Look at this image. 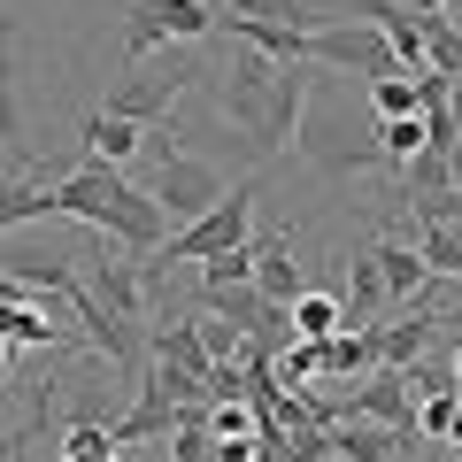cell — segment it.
Here are the masks:
<instances>
[{
	"instance_id": "6da1fadb",
	"label": "cell",
	"mask_w": 462,
	"mask_h": 462,
	"mask_svg": "<svg viewBox=\"0 0 462 462\" xmlns=\"http://www.w3.org/2000/svg\"><path fill=\"white\" fill-rule=\"evenodd\" d=\"M208 93H216V116L247 139L254 162L285 154L300 139V108H309V69H285L254 47H231L224 39V62L208 69Z\"/></svg>"
},
{
	"instance_id": "9c48e42d",
	"label": "cell",
	"mask_w": 462,
	"mask_h": 462,
	"mask_svg": "<svg viewBox=\"0 0 462 462\" xmlns=\"http://www.w3.org/2000/svg\"><path fill=\"white\" fill-rule=\"evenodd\" d=\"M431 331H439V300H409L401 316L370 324V346H378V370H409V363H424Z\"/></svg>"
},
{
	"instance_id": "cb8c5ba5",
	"label": "cell",
	"mask_w": 462,
	"mask_h": 462,
	"mask_svg": "<svg viewBox=\"0 0 462 462\" xmlns=\"http://www.w3.org/2000/svg\"><path fill=\"white\" fill-rule=\"evenodd\" d=\"M447 378H455V393H462V346H455V355H447Z\"/></svg>"
},
{
	"instance_id": "ffe728a7",
	"label": "cell",
	"mask_w": 462,
	"mask_h": 462,
	"mask_svg": "<svg viewBox=\"0 0 462 462\" xmlns=\"http://www.w3.org/2000/svg\"><path fill=\"white\" fill-rule=\"evenodd\" d=\"M370 108H378V124H401V116H424V100H416V78H409V69L378 78V85H370Z\"/></svg>"
},
{
	"instance_id": "ba28073f",
	"label": "cell",
	"mask_w": 462,
	"mask_h": 462,
	"mask_svg": "<svg viewBox=\"0 0 462 462\" xmlns=\"http://www.w3.org/2000/svg\"><path fill=\"white\" fill-rule=\"evenodd\" d=\"M324 62V69H346V78H363V85H378V78H393V47H385V32L378 23H324V32L309 39V69Z\"/></svg>"
},
{
	"instance_id": "2e32d148",
	"label": "cell",
	"mask_w": 462,
	"mask_h": 462,
	"mask_svg": "<svg viewBox=\"0 0 462 462\" xmlns=\"http://www.w3.org/2000/svg\"><path fill=\"white\" fill-rule=\"evenodd\" d=\"M0 339L8 346H69V331L39 300H0Z\"/></svg>"
},
{
	"instance_id": "5b68a950",
	"label": "cell",
	"mask_w": 462,
	"mask_h": 462,
	"mask_svg": "<svg viewBox=\"0 0 462 462\" xmlns=\"http://www.w3.org/2000/svg\"><path fill=\"white\" fill-rule=\"evenodd\" d=\"M247 231H254V185H231L224 200H216L200 224H185V231H170L162 247L147 254L154 270H170V263H216V254H231V247H247Z\"/></svg>"
},
{
	"instance_id": "603a6c76",
	"label": "cell",
	"mask_w": 462,
	"mask_h": 462,
	"mask_svg": "<svg viewBox=\"0 0 462 462\" xmlns=\"http://www.w3.org/2000/svg\"><path fill=\"white\" fill-rule=\"evenodd\" d=\"M16 439H23V431H0V462H16Z\"/></svg>"
},
{
	"instance_id": "5bb4252c",
	"label": "cell",
	"mask_w": 462,
	"mask_h": 462,
	"mask_svg": "<svg viewBox=\"0 0 462 462\" xmlns=\"http://www.w3.org/2000/svg\"><path fill=\"white\" fill-rule=\"evenodd\" d=\"M409 447V431H385V424H363V416H339L331 424V455L339 462H385Z\"/></svg>"
},
{
	"instance_id": "7a4b0ae2",
	"label": "cell",
	"mask_w": 462,
	"mask_h": 462,
	"mask_svg": "<svg viewBox=\"0 0 462 462\" xmlns=\"http://www.w3.org/2000/svg\"><path fill=\"white\" fill-rule=\"evenodd\" d=\"M54 216L93 224L100 239H116L124 254H154V247H162V231H170L162 200H154L147 185H132L124 170H108V162L62 170V178H54Z\"/></svg>"
},
{
	"instance_id": "7402d4cb",
	"label": "cell",
	"mask_w": 462,
	"mask_h": 462,
	"mask_svg": "<svg viewBox=\"0 0 462 462\" xmlns=\"http://www.w3.org/2000/svg\"><path fill=\"white\" fill-rule=\"evenodd\" d=\"M401 16H416V23H431V16H447V8H455V0H393Z\"/></svg>"
},
{
	"instance_id": "30bf717a",
	"label": "cell",
	"mask_w": 462,
	"mask_h": 462,
	"mask_svg": "<svg viewBox=\"0 0 462 462\" xmlns=\"http://www.w3.org/2000/svg\"><path fill=\"white\" fill-rule=\"evenodd\" d=\"M363 424H385V431H409L416 439V393H409V370H370L363 385H355V409Z\"/></svg>"
},
{
	"instance_id": "3957f363",
	"label": "cell",
	"mask_w": 462,
	"mask_h": 462,
	"mask_svg": "<svg viewBox=\"0 0 462 462\" xmlns=\"http://www.w3.org/2000/svg\"><path fill=\"white\" fill-rule=\"evenodd\" d=\"M147 147H154V185H147V193L162 200V216H170V224H200V216H208L216 200L231 193V185H224V170H216V162H200V154H185L170 124H154V132H147Z\"/></svg>"
},
{
	"instance_id": "e0dca14e",
	"label": "cell",
	"mask_w": 462,
	"mask_h": 462,
	"mask_svg": "<svg viewBox=\"0 0 462 462\" xmlns=\"http://www.w3.org/2000/svg\"><path fill=\"white\" fill-rule=\"evenodd\" d=\"M285 316H293V339H309V346H324V339H339V331H355V324H346V309H339V293H316V285H309V293H300Z\"/></svg>"
},
{
	"instance_id": "d4e9b609",
	"label": "cell",
	"mask_w": 462,
	"mask_h": 462,
	"mask_svg": "<svg viewBox=\"0 0 462 462\" xmlns=\"http://www.w3.org/2000/svg\"><path fill=\"white\" fill-rule=\"evenodd\" d=\"M8 355H16V346H8V339H0V385H8Z\"/></svg>"
},
{
	"instance_id": "4fadbf2b",
	"label": "cell",
	"mask_w": 462,
	"mask_h": 462,
	"mask_svg": "<svg viewBox=\"0 0 462 462\" xmlns=\"http://www.w3.org/2000/svg\"><path fill=\"white\" fill-rule=\"evenodd\" d=\"M32 216H54V178L47 170H23V178H0V239Z\"/></svg>"
},
{
	"instance_id": "484cf974",
	"label": "cell",
	"mask_w": 462,
	"mask_h": 462,
	"mask_svg": "<svg viewBox=\"0 0 462 462\" xmlns=\"http://www.w3.org/2000/svg\"><path fill=\"white\" fill-rule=\"evenodd\" d=\"M455 462H462V447H455Z\"/></svg>"
},
{
	"instance_id": "9a60e30c",
	"label": "cell",
	"mask_w": 462,
	"mask_h": 462,
	"mask_svg": "<svg viewBox=\"0 0 462 462\" xmlns=\"http://www.w3.org/2000/svg\"><path fill=\"white\" fill-rule=\"evenodd\" d=\"M147 147V132H139V124H124V116H85V162H108V170H124L132 162V154Z\"/></svg>"
},
{
	"instance_id": "8fae6325",
	"label": "cell",
	"mask_w": 462,
	"mask_h": 462,
	"mask_svg": "<svg viewBox=\"0 0 462 462\" xmlns=\"http://www.w3.org/2000/svg\"><path fill=\"white\" fill-rule=\"evenodd\" d=\"M254 293H263L270 309H293V300L309 293V270L293 263V231H263V239H254Z\"/></svg>"
},
{
	"instance_id": "52a82bcc",
	"label": "cell",
	"mask_w": 462,
	"mask_h": 462,
	"mask_svg": "<svg viewBox=\"0 0 462 462\" xmlns=\"http://www.w3.org/2000/svg\"><path fill=\"white\" fill-rule=\"evenodd\" d=\"M293 147L309 154L324 178H370V170H385V162H378V132L355 139V132L339 124V100H331V93L300 108V139H293Z\"/></svg>"
},
{
	"instance_id": "277c9868",
	"label": "cell",
	"mask_w": 462,
	"mask_h": 462,
	"mask_svg": "<svg viewBox=\"0 0 462 462\" xmlns=\"http://www.w3.org/2000/svg\"><path fill=\"white\" fill-rule=\"evenodd\" d=\"M193 78H208L193 47L162 54V62H132L124 78L108 85V108H100V116H124V124H139V132H154V124H170V108H178V93Z\"/></svg>"
},
{
	"instance_id": "7c38bea8",
	"label": "cell",
	"mask_w": 462,
	"mask_h": 462,
	"mask_svg": "<svg viewBox=\"0 0 462 462\" xmlns=\"http://www.w3.org/2000/svg\"><path fill=\"white\" fill-rule=\"evenodd\" d=\"M370 263H378V285H385V300H424L431 270H424V254H416L409 239H378V247H370Z\"/></svg>"
},
{
	"instance_id": "d6986e66",
	"label": "cell",
	"mask_w": 462,
	"mask_h": 462,
	"mask_svg": "<svg viewBox=\"0 0 462 462\" xmlns=\"http://www.w3.org/2000/svg\"><path fill=\"white\" fill-rule=\"evenodd\" d=\"M424 147H431L424 116H401V124H378V162H385V170H409Z\"/></svg>"
},
{
	"instance_id": "8992f818",
	"label": "cell",
	"mask_w": 462,
	"mask_h": 462,
	"mask_svg": "<svg viewBox=\"0 0 462 462\" xmlns=\"http://www.w3.org/2000/svg\"><path fill=\"white\" fill-rule=\"evenodd\" d=\"M216 39V0H132L124 16V69L147 62L154 47H200Z\"/></svg>"
},
{
	"instance_id": "44dd1931",
	"label": "cell",
	"mask_w": 462,
	"mask_h": 462,
	"mask_svg": "<svg viewBox=\"0 0 462 462\" xmlns=\"http://www.w3.org/2000/svg\"><path fill=\"white\" fill-rule=\"evenodd\" d=\"M8 47H16V32L0 23V139H8V132L23 124V108H16V69H8Z\"/></svg>"
},
{
	"instance_id": "ac0fdd59",
	"label": "cell",
	"mask_w": 462,
	"mask_h": 462,
	"mask_svg": "<svg viewBox=\"0 0 462 462\" xmlns=\"http://www.w3.org/2000/svg\"><path fill=\"white\" fill-rule=\"evenodd\" d=\"M62 462H124V447H116V431L100 424V416H78V424L62 431Z\"/></svg>"
}]
</instances>
